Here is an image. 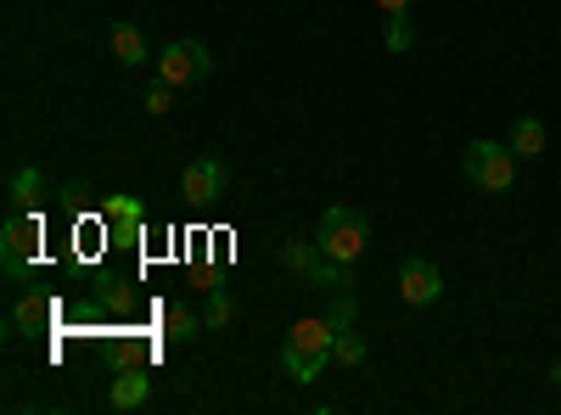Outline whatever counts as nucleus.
<instances>
[{
  "label": "nucleus",
  "instance_id": "1",
  "mask_svg": "<svg viewBox=\"0 0 561 415\" xmlns=\"http://www.w3.org/2000/svg\"><path fill=\"white\" fill-rule=\"evenodd\" d=\"M332 343H337V332L325 326V314L298 320V326L287 332V343H280V365H287V377L309 388L325 371V359H332Z\"/></svg>",
  "mask_w": 561,
  "mask_h": 415
},
{
  "label": "nucleus",
  "instance_id": "21",
  "mask_svg": "<svg viewBox=\"0 0 561 415\" xmlns=\"http://www.w3.org/2000/svg\"><path fill=\"white\" fill-rule=\"evenodd\" d=\"M57 197H62V208H68V214H79V208H84V197H90V186H84V180H68V186H62Z\"/></svg>",
  "mask_w": 561,
  "mask_h": 415
},
{
  "label": "nucleus",
  "instance_id": "14",
  "mask_svg": "<svg viewBox=\"0 0 561 415\" xmlns=\"http://www.w3.org/2000/svg\"><path fill=\"white\" fill-rule=\"evenodd\" d=\"M230 314H237V298H230V292L214 281V287H208V309H203V326H208V332H225Z\"/></svg>",
  "mask_w": 561,
  "mask_h": 415
},
{
  "label": "nucleus",
  "instance_id": "13",
  "mask_svg": "<svg viewBox=\"0 0 561 415\" xmlns=\"http://www.w3.org/2000/svg\"><path fill=\"white\" fill-rule=\"evenodd\" d=\"M113 57H118L124 68H140V62H147V39H140L135 23H118V28H113Z\"/></svg>",
  "mask_w": 561,
  "mask_h": 415
},
{
  "label": "nucleus",
  "instance_id": "8",
  "mask_svg": "<svg viewBox=\"0 0 561 415\" xmlns=\"http://www.w3.org/2000/svg\"><path fill=\"white\" fill-rule=\"evenodd\" d=\"M102 219H107L113 237H124V242L147 237V208H140V197H113V203L102 208Z\"/></svg>",
  "mask_w": 561,
  "mask_h": 415
},
{
  "label": "nucleus",
  "instance_id": "16",
  "mask_svg": "<svg viewBox=\"0 0 561 415\" xmlns=\"http://www.w3.org/2000/svg\"><path fill=\"white\" fill-rule=\"evenodd\" d=\"M45 320H51V303H45V298H23V303L12 309V337H18V332H39Z\"/></svg>",
  "mask_w": 561,
  "mask_h": 415
},
{
  "label": "nucleus",
  "instance_id": "22",
  "mask_svg": "<svg viewBox=\"0 0 561 415\" xmlns=\"http://www.w3.org/2000/svg\"><path fill=\"white\" fill-rule=\"evenodd\" d=\"M382 7V18H393V12H410V0H377Z\"/></svg>",
  "mask_w": 561,
  "mask_h": 415
},
{
  "label": "nucleus",
  "instance_id": "19",
  "mask_svg": "<svg viewBox=\"0 0 561 415\" xmlns=\"http://www.w3.org/2000/svg\"><path fill=\"white\" fill-rule=\"evenodd\" d=\"M382 45H388V51H393V57H404V51H410V45H415V34H410V23H404V12H393V18H388V28H382Z\"/></svg>",
  "mask_w": 561,
  "mask_h": 415
},
{
  "label": "nucleus",
  "instance_id": "7",
  "mask_svg": "<svg viewBox=\"0 0 561 415\" xmlns=\"http://www.w3.org/2000/svg\"><path fill=\"white\" fill-rule=\"evenodd\" d=\"M219 192H225V163H219V158L185 163V174H180V197H185V203L203 208V203H214Z\"/></svg>",
  "mask_w": 561,
  "mask_h": 415
},
{
  "label": "nucleus",
  "instance_id": "3",
  "mask_svg": "<svg viewBox=\"0 0 561 415\" xmlns=\"http://www.w3.org/2000/svg\"><path fill=\"white\" fill-rule=\"evenodd\" d=\"M460 169L483 192H511V180H517V152L500 147V141H472L460 152Z\"/></svg>",
  "mask_w": 561,
  "mask_h": 415
},
{
  "label": "nucleus",
  "instance_id": "10",
  "mask_svg": "<svg viewBox=\"0 0 561 415\" xmlns=\"http://www.w3.org/2000/svg\"><path fill=\"white\" fill-rule=\"evenodd\" d=\"M152 399V377L135 371V365H124V371L113 377V410H140Z\"/></svg>",
  "mask_w": 561,
  "mask_h": 415
},
{
  "label": "nucleus",
  "instance_id": "5",
  "mask_svg": "<svg viewBox=\"0 0 561 415\" xmlns=\"http://www.w3.org/2000/svg\"><path fill=\"white\" fill-rule=\"evenodd\" d=\"M208 68H214V57H208L203 39H174V45H163V57H158V79H169L174 90L180 84H203Z\"/></svg>",
  "mask_w": 561,
  "mask_h": 415
},
{
  "label": "nucleus",
  "instance_id": "2",
  "mask_svg": "<svg viewBox=\"0 0 561 415\" xmlns=\"http://www.w3.org/2000/svg\"><path fill=\"white\" fill-rule=\"evenodd\" d=\"M314 242L325 258H337V264H359L365 247H370V219L359 208H325L320 214V230H314Z\"/></svg>",
  "mask_w": 561,
  "mask_h": 415
},
{
  "label": "nucleus",
  "instance_id": "20",
  "mask_svg": "<svg viewBox=\"0 0 561 415\" xmlns=\"http://www.w3.org/2000/svg\"><path fill=\"white\" fill-rule=\"evenodd\" d=\"M174 107V84L169 79H158L152 90H147V113H169Z\"/></svg>",
  "mask_w": 561,
  "mask_h": 415
},
{
  "label": "nucleus",
  "instance_id": "17",
  "mask_svg": "<svg viewBox=\"0 0 561 415\" xmlns=\"http://www.w3.org/2000/svg\"><path fill=\"white\" fill-rule=\"evenodd\" d=\"M332 359L343 365V371H354V365H365V359H370V348H365V337L348 326V332H337V343H332Z\"/></svg>",
  "mask_w": 561,
  "mask_h": 415
},
{
  "label": "nucleus",
  "instance_id": "18",
  "mask_svg": "<svg viewBox=\"0 0 561 415\" xmlns=\"http://www.w3.org/2000/svg\"><path fill=\"white\" fill-rule=\"evenodd\" d=\"M359 320V303H354V292H332V309H325V326L332 332H348Z\"/></svg>",
  "mask_w": 561,
  "mask_h": 415
},
{
  "label": "nucleus",
  "instance_id": "12",
  "mask_svg": "<svg viewBox=\"0 0 561 415\" xmlns=\"http://www.w3.org/2000/svg\"><path fill=\"white\" fill-rule=\"evenodd\" d=\"M545 141H550V135H545L539 118H517V124H511V152H517V158H539Z\"/></svg>",
  "mask_w": 561,
  "mask_h": 415
},
{
  "label": "nucleus",
  "instance_id": "9",
  "mask_svg": "<svg viewBox=\"0 0 561 415\" xmlns=\"http://www.w3.org/2000/svg\"><path fill=\"white\" fill-rule=\"evenodd\" d=\"M7 197H12V208H18V214H34V208H39V197H45V174H39L34 163L12 169V180H7Z\"/></svg>",
  "mask_w": 561,
  "mask_h": 415
},
{
  "label": "nucleus",
  "instance_id": "4",
  "mask_svg": "<svg viewBox=\"0 0 561 415\" xmlns=\"http://www.w3.org/2000/svg\"><path fill=\"white\" fill-rule=\"evenodd\" d=\"M34 258H39V219L12 214L7 230H0V269H7L12 281H23V275L34 269Z\"/></svg>",
  "mask_w": 561,
  "mask_h": 415
},
{
  "label": "nucleus",
  "instance_id": "23",
  "mask_svg": "<svg viewBox=\"0 0 561 415\" xmlns=\"http://www.w3.org/2000/svg\"><path fill=\"white\" fill-rule=\"evenodd\" d=\"M550 382H556V388H561V359H556V371H550Z\"/></svg>",
  "mask_w": 561,
  "mask_h": 415
},
{
  "label": "nucleus",
  "instance_id": "15",
  "mask_svg": "<svg viewBox=\"0 0 561 415\" xmlns=\"http://www.w3.org/2000/svg\"><path fill=\"white\" fill-rule=\"evenodd\" d=\"M280 264H287L293 275H304V281H309V269L320 264V242H280Z\"/></svg>",
  "mask_w": 561,
  "mask_h": 415
},
{
  "label": "nucleus",
  "instance_id": "11",
  "mask_svg": "<svg viewBox=\"0 0 561 415\" xmlns=\"http://www.w3.org/2000/svg\"><path fill=\"white\" fill-rule=\"evenodd\" d=\"M197 332H208V326L192 314V303H169V309H163V337H169V343H192Z\"/></svg>",
  "mask_w": 561,
  "mask_h": 415
},
{
  "label": "nucleus",
  "instance_id": "6",
  "mask_svg": "<svg viewBox=\"0 0 561 415\" xmlns=\"http://www.w3.org/2000/svg\"><path fill=\"white\" fill-rule=\"evenodd\" d=\"M399 298H404L410 309L438 303V298H444V275H438V264H433V258H404V264H399Z\"/></svg>",
  "mask_w": 561,
  "mask_h": 415
}]
</instances>
